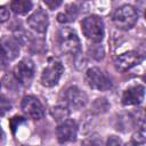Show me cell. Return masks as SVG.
<instances>
[{
  "instance_id": "1",
  "label": "cell",
  "mask_w": 146,
  "mask_h": 146,
  "mask_svg": "<svg viewBox=\"0 0 146 146\" xmlns=\"http://www.w3.org/2000/svg\"><path fill=\"white\" fill-rule=\"evenodd\" d=\"M138 19V14L136 9L130 5H124L117 8L113 14L114 24L121 30L131 29Z\"/></svg>"
},
{
  "instance_id": "2",
  "label": "cell",
  "mask_w": 146,
  "mask_h": 146,
  "mask_svg": "<svg viewBox=\"0 0 146 146\" xmlns=\"http://www.w3.org/2000/svg\"><path fill=\"white\" fill-rule=\"evenodd\" d=\"M81 27L84 36L89 40L98 42L104 36V23L102 18L96 15L86 17L81 23Z\"/></svg>"
},
{
  "instance_id": "3",
  "label": "cell",
  "mask_w": 146,
  "mask_h": 146,
  "mask_svg": "<svg viewBox=\"0 0 146 146\" xmlns=\"http://www.w3.org/2000/svg\"><path fill=\"white\" fill-rule=\"evenodd\" d=\"M58 41L63 52L75 55L80 51V40L75 31L71 27H64L59 31Z\"/></svg>"
},
{
  "instance_id": "4",
  "label": "cell",
  "mask_w": 146,
  "mask_h": 146,
  "mask_svg": "<svg viewBox=\"0 0 146 146\" xmlns=\"http://www.w3.org/2000/svg\"><path fill=\"white\" fill-rule=\"evenodd\" d=\"M86 82L90 88L96 90H107L112 87L111 78L104 71L97 67H92L87 71Z\"/></svg>"
},
{
  "instance_id": "5",
  "label": "cell",
  "mask_w": 146,
  "mask_h": 146,
  "mask_svg": "<svg viewBox=\"0 0 146 146\" xmlns=\"http://www.w3.org/2000/svg\"><path fill=\"white\" fill-rule=\"evenodd\" d=\"M63 71H64V67H63L62 63L57 59L50 58L48 65L42 71L41 83L44 87H52V86L57 84V82L59 81V79L62 76Z\"/></svg>"
},
{
  "instance_id": "6",
  "label": "cell",
  "mask_w": 146,
  "mask_h": 146,
  "mask_svg": "<svg viewBox=\"0 0 146 146\" xmlns=\"http://www.w3.org/2000/svg\"><path fill=\"white\" fill-rule=\"evenodd\" d=\"M33 74H34V64L31 59L25 58L14 67V75L16 80L23 86L30 84Z\"/></svg>"
},
{
  "instance_id": "7",
  "label": "cell",
  "mask_w": 146,
  "mask_h": 146,
  "mask_svg": "<svg viewBox=\"0 0 146 146\" xmlns=\"http://www.w3.org/2000/svg\"><path fill=\"white\" fill-rule=\"evenodd\" d=\"M22 110L23 112L32 117V119H41L44 114L43 106L40 100L33 96H26L22 100Z\"/></svg>"
},
{
  "instance_id": "8",
  "label": "cell",
  "mask_w": 146,
  "mask_h": 146,
  "mask_svg": "<svg viewBox=\"0 0 146 146\" xmlns=\"http://www.w3.org/2000/svg\"><path fill=\"white\" fill-rule=\"evenodd\" d=\"M78 125L73 120H66L57 127L56 133L59 143H71L76 138Z\"/></svg>"
},
{
  "instance_id": "9",
  "label": "cell",
  "mask_w": 146,
  "mask_h": 146,
  "mask_svg": "<svg viewBox=\"0 0 146 146\" xmlns=\"http://www.w3.org/2000/svg\"><path fill=\"white\" fill-rule=\"evenodd\" d=\"M143 60V56L136 51H129L119 56L115 60V67L120 72H124L132 66L139 64Z\"/></svg>"
},
{
  "instance_id": "10",
  "label": "cell",
  "mask_w": 146,
  "mask_h": 146,
  "mask_svg": "<svg viewBox=\"0 0 146 146\" xmlns=\"http://www.w3.org/2000/svg\"><path fill=\"white\" fill-rule=\"evenodd\" d=\"M48 15L47 13L39 8L36 11H34L29 18H27V24L31 29H33L36 32L43 33L46 32L47 27H48Z\"/></svg>"
},
{
  "instance_id": "11",
  "label": "cell",
  "mask_w": 146,
  "mask_h": 146,
  "mask_svg": "<svg viewBox=\"0 0 146 146\" xmlns=\"http://www.w3.org/2000/svg\"><path fill=\"white\" fill-rule=\"evenodd\" d=\"M145 88L143 86H133L128 88L122 96L123 105H138L144 99Z\"/></svg>"
},
{
  "instance_id": "12",
  "label": "cell",
  "mask_w": 146,
  "mask_h": 146,
  "mask_svg": "<svg viewBox=\"0 0 146 146\" xmlns=\"http://www.w3.org/2000/svg\"><path fill=\"white\" fill-rule=\"evenodd\" d=\"M65 97H66V100L67 103L73 106V107H81L86 104L87 102V96L83 91H81L78 87H71L67 89L66 94H65Z\"/></svg>"
},
{
  "instance_id": "13",
  "label": "cell",
  "mask_w": 146,
  "mask_h": 146,
  "mask_svg": "<svg viewBox=\"0 0 146 146\" xmlns=\"http://www.w3.org/2000/svg\"><path fill=\"white\" fill-rule=\"evenodd\" d=\"M10 8L15 14L23 15V14H26L32 8V2L27 0H16L10 3Z\"/></svg>"
},
{
  "instance_id": "14",
  "label": "cell",
  "mask_w": 146,
  "mask_h": 146,
  "mask_svg": "<svg viewBox=\"0 0 146 146\" xmlns=\"http://www.w3.org/2000/svg\"><path fill=\"white\" fill-rule=\"evenodd\" d=\"M127 146H146V139H145L144 129L137 131V133L133 135L132 139L127 144Z\"/></svg>"
},
{
  "instance_id": "15",
  "label": "cell",
  "mask_w": 146,
  "mask_h": 146,
  "mask_svg": "<svg viewBox=\"0 0 146 146\" xmlns=\"http://www.w3.org/2000/svg\"><path fill=\"white\" fill-rule=\"evenodd\" d=\"M8 60H9V56H8L5 47L2 46V43L0 41V70H2V68L6 67Z\"/></svg>"
},
{
  "instance_id": "16",
  "label": "cell",
  "mask_w": 146,
  "mask_h": 146,
  "mask_svg": "<svg viewBox=\"0 0 146 146\" xmlns=\"http://www.w3.org/2000/svg\"><path fill=\"white\" fill-rule=\"evenodd\" d=\"M10 108H11L10 102L5 96H0V114L3 115L6 112L10 111Z\"/></svg>"
},
{
  "instance_id": "17",
  "label": "cell",
  "mask_w": 146,
  "mask_h": 146,
  "mask_svg": "<svg viewBox=\"0 0 146 146\" xmlns=\"http://www.w3.org/2000/svg\"><path fill=\"white\" fill-rule=\"evenodd\" d=\"M66 108L64 107H55L54 111H52V115L57 119V120H60V119H65L68 114L67 111H65Z\"/></svg>"
},
{
  "instance_id": "18",
  "label": "cell",
  "mask_w": 146,
  "mask_h": 146,
  "mask_svg": "<svg viewBox=\"0 0 146 146\" xmlns=\"http://www.w3.org/2000/svg\"><path fill=\"white\" fill-rule=\"evenodd\" d=\"M23 122H24V119L21 117V116H14L13 119H10V127H11L13 132H15L16 128H17L21 123H23Z\"/></svg>"
},
{
  "instance_id": "19",
  "label": "cell",
  "mask_w": 146,
  "mask_h": 146,
  "mask_svg": "<svg viewBox=\"0 0 146 146\" xmlns=\"http://www.w3.org/2000/svg\"><path fill=\"white\" fill-rule=\"evenodd\" d=\"M106 146H122V143H121V140H120L117 137L111 136V137L107 139Z\"/></svg>"
},
{
  "instance_id": "20",
  "label": "cell",
  "mask_w": 146,
  "mask_h": 146,
  "mask_svg": "<svg viewBox=\"0 0 146 146\" xmlns=\"http://www.w3.org/2000/svg\"><path fill=\"white\" fill-rule=\"evenodd\" d=\"M9 18V11L6 7H0V23L6 22Z\"/></svg>"
},
{
  "instance_id": "21",
  "label": "cell",
  "mask_w": 146,
  "mask_h": 146,
  "mask_svg": "<svg viewBox=\"0 0 146 146\" xmlns=\"http://www.w3.org/2000/svg\"><path fill=\"white\" fill-rule=\"evenodd\" d=\"M44 3L50 8V9H55L56 7H58L60 3H62V1L60 0H52V1H50V0H44Z\"/></svg>"
},
{
  "instance_id": "22",
  "label": "cell",
  "mask_w": 146,
  "mask_h": 146,
  "mask_svg": "<svg viewBox=\"0 0 146 146\" xmlns=\"http://www.w3.org/2000/svg\"><path fill=\"white\" fill-rule=\"evenodd\" d=\"M1 137H2V132H1V129H0V140H1Z\"/></svg>"
}]
</instances>
